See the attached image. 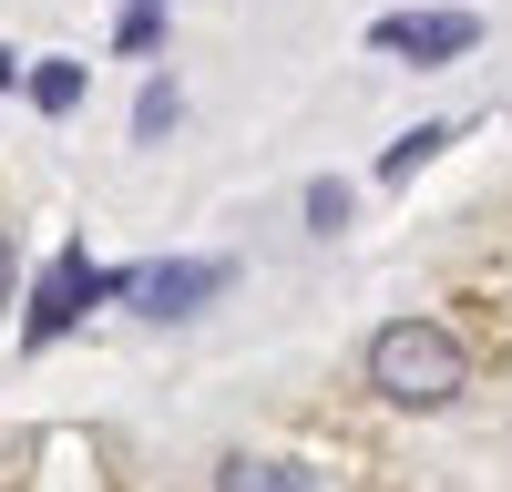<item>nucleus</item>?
Masks as SVG:
<instances>
[{
    "label": "nucleus",
    "mask_w": 512,
    "mask_h": 492,
    "mask_svg": "<svg viewBox=\"0 0 512 492\" xmlns=\"http://www.w3.org/2000/svg\"><path fill=\"white\" fill-rule=\"evenodd\" d=\"M461 380H472V359L441 318H390L369 339V390L400 410H441V400H461Z\"/></svg>",
    "instance_id": "obj_1"
},
{
    "label": "nucleus",
    "mask_w": 512,
    "mask_h": 492,
    "mask_svg": "<svg viewBox=\"0 0 512 492\" xmlns=\"http://www.w3.org/2000/svg\"><path fill=\"white\" fill-rule=\"evenodd\" d=\"M103 287H113V277H103L93 257H82V246H62V257H52V267H41V287H31V328H21V339H31V349H52V339H62V328H72L82 308H93V298H103Z\"/></svg>",
    "instance_id": "obj_2"
},
{
    "label": "nucleus",
    "mask_w": 512,
    "mask_h": 492,
    "mask_svg": "<svg viewBox=\"0 0 512 492\" xmlns=\"http://www.w3.org/2000/svg\"><path fill=\"white\" fill-rule=\"evenodd\" d=\"M482 21L472 11H390L369 31V52H390V62H451V52H472Z\"/></svg>",
    "instance_id": "obj_3"
},
{
    "label": "nucleus",
    "mask_w": 512,
    "mask_h": 492,
    "mask_svg": "<svg viewBox=\"0 0 512 492\" xmlns=\"http://www.w3.org/2000/svg\"><path fill=\"white\" fill-rule=\"evenodd\" d=\"M123 287V298H144L154 318H185L195 298H216V287H226V267L216 257H195V267H134V277H113Z\"/></svg>",
    "instance_id": "obj_4"
},
{
    "label": "nucleus",
    "mask_w": 512,
    "mask_h": 492,
    "mask_svg": "<svg viewBox=\"0 0 512 492\" xmlns=\"http://www.w3.org/2000/svg\"><path fill=\"white\" fill-rule=\"evenodd\" d=\"M216 492H318L297 462H256V451H236V462L216 472Z\"/></svg>",
    "instance_id": "obj_5"
},
{
    "label": "nucleus",
    "mask_w": 512,
    "mask_h": 492,
    "mask_svg": "<svg viewBox=\"0 0 512 492\" xmlns=\"http://www.w3.org/2000/svg\"><path fill=\"white\" fill-rule=\"evenodd\" d=\"M441 144H451V123H420V134H400L390 154H379V175H390V185H400V175H420V164H431Z\"/></svg>",
    "instance_id": "obj_6"
},
{
    "label": "nucleus",
    "mask_w": 512,
    "mask_h": 492,
    "mask_svg": "<svg viewBox=\"0 0 512 492\" xmlns=\"http://www.w3.org/2000/svg\"><path fill=\"white\" fill-rule=\"evenodd\" d=\"M31 103H41V113H72V103H82V62H41V72H31Z\"/></svg>",
    "instance_id": "obj_7"
},
{
    "label": "nucleus",
    "mask_w": 512,
    "mask_h": 492,
    "mask_svg": "<svg viewBox=\"0 0 512 492\" xmlns=\"http://www.w3.org/2000/svg\"><path fill=\"white\" fill-rule=\"evenodd\" d=\"M308 226H328V236L349 226V185H308Z\"/></svg>",
    "instance_id": "obj_8"
},
{
    "label": "nucleus",
    "mask_w": 512,
    "mask_h": 492,
    "mask_svg": "<svg viewBox=\"0 0 512 492\" xmlns=\"http://www.w3.org/2000/svg\"><path fill=\"white\" fill-rule=\"evenodd\" d=\"M0 308H11V236H0Z\"/></svg>",
    "instance_id": "obj_9"
},
{
    "label": "nucleus",
    "mask_w": 512,
    "mask_h": 492,
    "mask_svg": "<svg viewBox=\"0 0 512 492\" xmlns=\"http://www.w3.org/2000/svg\"><path fill=\"white\" fill-rule=\"evenodd\" d=\"M0 82H21V62H11V52H0Z\"/></svg>",
    "instance_id": "obj_10"
}]
</instances>
